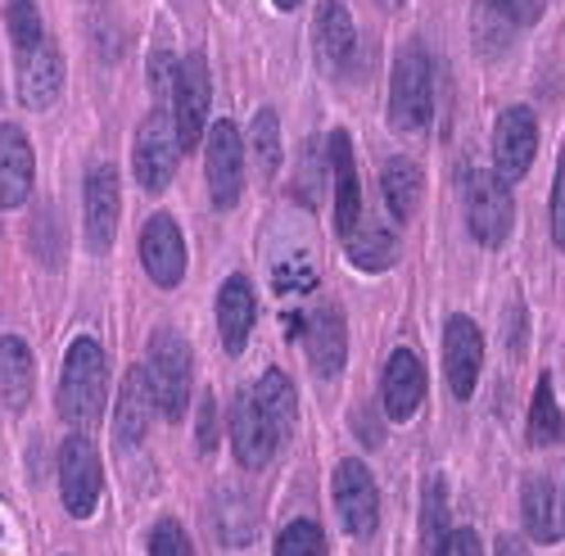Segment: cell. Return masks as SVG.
Returning <instances> with one entry per match:
<instances>
[{
	"label": "cell",
	"mask_w": 565,
	"mask_h": 556,
	"mask_svg": "<svg viewBox=\"0 0 565 556\" xmlns=\"http://www.w3.org/2000/svg\"><path fill=\"white\" fill-rule=\"evenodd\" d=\"M312 51H317V64L326 73H349V64L358 60V28L349 19V10L340 0H326L317 10V23H312Z\"/></svg>",
	"instance_id": "2e32d148"
},
{
	"label": "cell",
	"mask_w": 565,
	"mask_h": 556,
	"mask_svg": "<svg viewBox=\"0 0 565 556\" xmlns=\"http://www.w3.org/2000/svg\"><path fill=\"white\" fill-rule=\"evenodd\" d=\"M312 286H317V267L308 258L276 263V290H312Z\"/></svg>",
	"instance_id": "d590c367"
},
{
	"label": "cell",
	"mask_w": 565,
	"mask_h": 556,
	"mask_svg": "<svg viewBox=\"0 0 565 556\" xmlns=\"http://www.w3.org/2000/svg\"><path fill=\"white\" fill-rule=\"evenodd\" d=\"M335 512L353 538H371L381 525V489L362 461H340L335 467Z\"/></svg>",
	"instance_id": "ba28073f"
},
{
	"label": "cell",
	"mask_w": 565,
	"mask_h": 556,
	"mask_svg": "<svg viewBox=\"0 0 565 556\" xmlns=\"http://www.w3.org/2000/svg\"><path fill=\"white\" fill-rule=\"evenodd\" d=\"M539 19V0H476V41L484 55H498Z\"/></svg>",
	"instance_id": "ac0fdd59"
},
{
	"label": "cell",
	"mask_w": 565,
	"mask_h": 556,
	"mask_svg": "<svg viewBox=\"0 0 565 556\" xmlns=\"http://www.w3.org/2000/svg\"><path fill=\"white\" fill-rule=\"evenodd\" d=\"M209 100H213V82H209V60L195 51L177 64L172 77V127H177V146L181 154L200 146L204 122H209Z\"/></svg>",
	"instance_id": "5b68a950"
},
{
	"label": "cell",
	"mask_w": 565,
	"mask_h": 556,
	"mask_svg": "<svg viewBox=\"0 0 565 556\" xmlns=\"http://www.w3.org/2000/svg\"><path fill=\"white\" fill-rule=\"evenodd\" d=\"M276 556H326V534L312 521H290L276 538Z\"/></svg>",
	"instance_id": "d6a6232c"
},
{
	"label": "cell",
	"mask_w": 565,
	"mask_h": 556,
	"mask_svg": "<svg viewBox=\"0 0 565 556\" xmlns=\"http://www.w3.org/2000/svg\"><path fill=\"white\" fill-rule=\"evenodd\" d=\"M254 317H258V303H254V290L245 276H226V286L217 290V331H222V344L226 353H241L249 331H254Z\"/></svg>",
	"instance_id": "7402d4cb"
},
{
	"label": "cell",
	"mask_w": 565,
	"mask_h": 556,
	"mask_svg": "<svg viewBox=\"0 0 565 556\" xmlns=\"http://www.w3.org/2000/svg\"><path fill=\"white\" fill-rule=\"evenodd\" d=\"M448 493H444V480H430L426 484V502H420V534H426V547H439L448 538Z\"/></svg>",
	"instance_id": "4dcf8cb0"
},
{
	"label": "cell",
	"mask_w": 565,
	"mask_h": 556,
	"mask_svg": "<svg viewBox=\"0 0 565 556\" xmlns=\"http://www.w3.org/2000/svg\"><path fill=\"white\" fill-rule=\"evenodd\" d=\"M100 484H105V467H100L96 443L82 439V435H73V439L60 448V489H64L68 516L86 521L90 512H96Z\"/></svg>",
	"instance_id": "8992f818"
},
{
	"label": "cell",
	"mask_w": 565,
	"mask_h": 556,
	"mask_svg": "<svg viewBox=\"0 0 565 556\" xmlns=\"http://www.w3.org/2000/svg\"><path fill=\"white\" fill-rule=\"evenodd\" d=\"M177 127H172V114H150L136 131V146H131V168H136V181L140 191H163L177 172Z\"/></svg>",
	"instance_id": "52a82bcc"
},
{
	"label": "cell",
	"mask_w": 565,
	"mask_h": 556,
	"mask_svg": "<svg viewBox=\"0 0 565 556\" xmlns=\"http://www.w3.org/2000/svg\"><path fill=\"white\" fill-rule=\"evenodd\" d=\"M118 209H122L118 172H114L109 163L90 168V172H86V245H90V254H105V249L114 245Z\"/></svg>",
	"instance_id": "e0dca14e"
},
{
	"label": "cell",
	"mask_w": 565,
	"mask_h": 556,
	"mask_svg": "<svg viewBox=\"0 0 565 556\" xmlns=\"http://www.w3.org/2000/svg\"><path fill=\"white\" fill-rule=\"evenodd\" d=\"M466 222L470 236H476L484 249L507 245L511 226H515V200L507 191V181L489 168H470L466 177Z\"/></svg>",
	"instance_id": "3957f363"
},
{
	"label": "cell",
	"mask_w": 565,
	"mask_h": 556,
	"mask_svg": "<svg viewBox=\"0 0 565 556\" xmlns=\"http://www.w3.org/2000/svg\"><path fill=\"white\" fill-rule=\"evenodd\" d=\"M521 516H525V530L534 543H556V516H552V484L547 475H530L521 484Z\"/></svg>",
	"instance_id": "83f0119b"
},
{
	"label": "cell",
	"mask_w": 565,
	"mask_h": 556,
	"mask_svg": "<svg viewBox=\"0 0 565 556\" xmlns=\"http://www.w3.org/2000/svg\"><path fill=\"white\" fill-rule=\"evenodd\" d=\"M381 191H385V204L398 222H407L416 209H420V191H426V177L412 159H390L385 172H381Z\"/></svg>",
	"instance_id": "d4e9b609"
},
{
	"label": "cell",
	"mask_w": 565,
	"mask_h": 556,
	"mask_svg": "<svg viewBox=\"0 0 565 556\" xmlns=\"http://www.w3.org/2000/svg\"><path fill=\"white\" fill-rule=\"evenodd\" d=\"M480 362H484V335L470 317H448L444 327V376H448V389L457 398H470L480 381Z\"/></svg>",
	"instance_id": "4fadbf2b"
},
{
	"label": "cell",
	"mask_w": 565,
	"mask_h": 556,
	"mask_svg": "<svg viewBox=\"0 0 565 556\" xmlns=\"http://www.w3.org/2000/svg\"><path fill=\"white\" fill-rule=\"evenodd\" d=\"M109 398V362L105 349L82 335L64 353V376H60V416L68 426H90L105 411Z\"/></svg>",
	"instance_id": "6da1fadb"
},
{
	"label": "cell",
	"mask_w": 565,
	"mask_h": 556,
	"mask_svg": "<svg viewBox=\"0 0 565 556\" xmlns=\"http://www.w3.org/2000/svg\"><path fill=\"white\" fill-rule=\"evenodd\" d=\"M32 381H36L32 349L19 335H0V398H6L14 411H23L32 398Z\"/></svg>",
	"instance_id": "cb8c5ba5"
},
{
	"label": "cell",
	"mask_w": 565,
	"mask_h": 556,
	"mask_svg": "<svg viewBox=\"0 0 565 556\" xmlns=\"http://www.w3.org/2000/svg\"><path fill=\"white\" fill-rule=\"evenodd\" d=\"M154 389H150V376L146 366H131L127 381L118 389V403H114V435L122 448H136L146 443V430H150V416H154Z\"/></svg>",
	"instance_id": "d6986e66"
},
{
	"label": "cell",
	"mask_w": 565,
	"mask_h": 556,
	"mask_svg": "<svg viewBox=\"0 0 565 556\" xmlns=\"http://www.w3.org/2000/svg\"><path fill=\"white\" fill-rule=\"evenodd\" d=\"M217 525H222V538H226V543L241 547V543H249V538H254L258 512L245 502V493H235V489H231V493H222V498H217Z\"/></svg>",
	"instance_id": "f546056e"
},
{
	"label": "cell",
	"mask_w": 565,
	"mask_h": 556,
	"mask_svg": "<svg viewBox=\"0 0 565 556\" xmlns=\"http://www.w3.org/2000/svg\"><path fill=\"white\" fill-rule=\"evenodd\" d=\"M150 556H195V547L177 521H159L150 534Z\"/></svg>",
	"instance_id": "e575fe53"
},
{
	"label": "cell",
	"mask_w": 565,
	"mask_h": 556,
	"mask_svg": "<svg viewBox=\"0 0 565 556\" xmlns=\"http://www.w3.org/2000/svg\"><path fill=\"white\" fill-rule=\"evenodd\" d=\"M435 556H484L476 530H448V538L435 547Z\"/></svg>",
	"instance_id": "74e56055"
},
{
	"label": "cell",
	"mask_w": 565,
	"mask_h": 556,
	"mask_svg": "<svg viewBox=\"0 0 565 556\" xmlns=\"http://www.w3.org/2000/svg\"><path fill=\"white\" fill-rule=\"evenodd\" d=\"M64 86V60L55 51L51 36H41L36 45H23L19 51V100L28 109H51L60 100Z\"/></svg>",
	"instance_id": "5bb4252c"
},
{
	"label": "cell",
	"mask_w": 565,
	"mask_h": 556,
	"mask_svg": "<svg viewBox=\"0 0 565 556\" xmlns=\"http://www.w3.org/2000/svg\"><path fill=\"white\" fill-rule=\"evenodd\" d=\"M254 154H258L263 177L280 172V122L271 109H258V118H254Z\"/></svg>",
	"instance_id": "1f68e13d"
},
{
	"label": "cell",
	"mask_w": 565,
	"mask_h": 556,
	"mask_svg": "<svg viewBox=\"0 0 565 556\" xmlns=\"http://www.w3.org/2000/svg\"><path fill=\"white\" fill-rule=\"evenodd\" d=\"M146 376H150V389H154V403L168 421H181L185 403H191V344L172 331H154L150 340V362H146Z\"/></svg>",
	"instance_id": "277c9868"
},
{
	"label": "cell",
	"mask_w": 565,
	"mask_h": 556,
	"mask_svg": "<svg viewBox=\"0 0 565 556\" xmlns=\"http://www.w3.org/2000/svg\"><path fill=\"white\" fill-rule=\"evenodd\" d=\"M331 168H335V226L340 236H353V226L362 222V191H358L349 131H331Z\"/></svg>",
	"instance_id": "603a6c76"
},
{
	"label": "cell",
	"mask_w": 565,
	"mask_h": 556,
	"mask_svg": "<svg viewBox=\"0 0 565 556\" xmlns=\"http://www.w3.org/2000/svg\"><path fill=\"white\" fill-rule=\"evenodd\" d=\"M140 263H146L154 286H163V290L181 286V276H185V240H181V226L168 213H154L146 226H140Z\"/></svg>",
	"instance_id": "8fae6325"
},
{
	"label": "cell",
	"mask_w": 565,
	"mask_h": 556,
	"mask_svg": "<svg viewBox=\"0 0 565 556\" xmlns=\"http://www.w3.org/2000/svg\"><path fill=\"white\" fill-rule=\"evenodd\" d=\"M204 168H209V195L217 209H231L245 191V146L241 131L231 122H217L209 131V150H204Z\"/></svg>",
	"instance_id": "30bf717a"
},
{
	"label": "cell",
	"mask_w": 565,
	"mask_h": 556,
	"mask_svg": "<svg viewBox=\"0 0 565 556\" xmlns=\"http://www.w3.org/2000/svg\"><path fill=\"white\" fill-rule=\"evenodd\" d=\"M295 6H303V0H276V10H295Z\"/></svg>",
	"instance_id": "60d3db41"
},
{
	"label": "cell",
	"mask_w": 565,
	"mask_h": 556,
	"mask_svg": "<svg viewBox=\"0 0 565 556\" xmlns=\"http://www.w3.org/2000/svg\"><path fill=\"white\" fill-rule=\"evenodd\" d=\"M344 240H349V263L362 267V271H385L394 263V254H398V240L371 217H362L353 226V236H344Z\"/></svg>",
	"instance_id": "484cf974"
},
{
	"label": "cell",
	"mask_w": 565,
	"mask_h": 556,
	"mask_svg": "<svg viewBox=\"0 0 565 556\" xmlns=\"http://www.w3.org/2000/svg\"><path fill=\"white\" fill-rule=\"evenodd\" d=\"M231 443H235V457H241L249 471H263L280 448V430L263 416L254 389H245L231 407Z\"/></svg>",
	"instance_id": "7c38bea8"
},
{
	"label": "cell",
	"mask_w": 565,
	"mask_h": 556,
	"mask_svg": "<svg viewBox=\"0 0 565 556\" xmlns=\"http://www.w3.org/2000/svg\"><path fill=\"white\" fill-rule=\"evenodd\" d=\"M303 353H308V366L317 376H335L344 366V353H349V327H344V312L335 303H326L317 312L303 317Z\"/></svg>",
	"instance_id": "9a60e30c"
},
{
	"label": "cell",
	"mask_w": 565,
	"mask_h": 556,
	"mask_svg": "<svg viewBox=\"0 0 565 556\" xmlns=\"http://www.w3.org/2000/svg\"><path fill=\"white\" fill-rule=\"evenodd\" d=\"M32 146L19 127H0V209H19L32 195Z\"/></svg>",
	"instance_id": "44dd1931"
},
{
	"label": "cell",
	"mask_w": 565,
	"mask_h": 556,
	"mask_svg": "<svg viewBox=\"0 0 565 556\" xmlns=\"http://www.w3.org/2000/svg\"><path fill=\"white\" fill-rule=\"evenodd\" d=\"M534 154H539V122H534V114L521 109V105L502 109L498 127H493V163H498L493 172L502 181H521L530 172Z\"/></svg>",
	"instance_id": "9c48e42d"
},
{
	"label": "cell",
	"mask_w": 565,
	"mask_h": 556,
	"mask_svg": "<svg viewBox=\"0 0 565 556\" xmlns=\"http://www.w3.org/2000/svg\"><path fill=\"white\" fill-rule=\"evenodd\" d=\"M435 114V64L426 55L420 41H407L398 60H394V77H390V127L394 131H420Z\"/></svg>",
	"instance_id": "7a4b0ae2"
},
{
	"label": "cell",
	"mask_w": 565,
	"mask_h": 556,
	"mask_svg": "<svg viewBox=\"0 0 565 556\" xmlns=\"http://www.w3.org/2000/svg\"><path fill=\"white\" fill-rule=\"evenodd\" d=\"M200 448H217V407H213V398L200 403Z\"/></svg>",
	"instance_id": "f35d334b"
},
{
	"label": "cell",
	"mask_w": 565,
	"mask_h": 556,
	"mask_svg": "<svg viewBox=\"0 0 565 556\" xmlns=\"http://www.w3.org/2000/svg\"><path fill=\"white\" fill-rule=\"evenodd\" d=\"M390 6H398V0H390Z\"/></svg>",
	"instance_id": "b9f144b4"
},
{
	"label": "cell",
	"mask_w": 565,
	"mask_h": 556,
	"mask_svg": "<svg viewBox=\"0 0 565 556\" xmlns=\"http://www.w3.org/2000/svg\"><path fill=\"white\" fill-rule=\"evenodd\" d=\"M6 28H10L19 51H23V45H36L45 36L41 14H36V0H10V6H6Z\"/></svg>",
	"instance_id": "836d02e7"
},
{
	"label": "cell",
	"mask_w": 565,
	"mask_h": 556,
	"mask_svg": "<svg viewBox=\"0 0 565 556\" xmlns=\"http://www.w3.org/2000/svg\"><path fill=\"white\" fill-rule=\"evenodd\" d=\"M493 556H530V547H525L521 534H502L498 547H493Z\"/></svg>",
	"instance_id": "ab89813d"
},
{
	"label": "cell",
	"mask_w": 565,
	"mask_h": 556,
	"mask_svg": "<svg viewBox=\"0 0 565 556\" xmlns=\"http://www.w3.org/2000/svg\"><path fill=\"white\" fill-rule=\"evenodd\" d=\"M254 398H258V407H263V416L280 430V439L290 435V426H295V416H299V403H295V385H290V376H280V371H267V376L254 385Z\"/></svg>",
	"instance_id": "4316f807"
},
{
	"label": "cell",
	"mask_w": 565,
	"mask_h": 556,
	"mask_svg": "<svg viewBox=\"0 0 565 556\" xmlns=\"http://www.w3.org/2000/svg\"><path fill=\"white\" fill-rule=\"evenodd\" d=\"M381 389H385V411H390V421H412L416 416V407H420V398H426V366L416 362V353L412 349H398L390 362H385V381H381Z\"/></svg>",
	"instance_id": "ffe728a7"
},
{
	"label": "cell",
	"mask_w": 565,
	"mask_h": 556,
	"mask_svg": "<svg viewBox=\"0 0 565 556\" xmlns=\"http://www.w3.org/2000/svg\"><path fill=\"white\" fill-rule=\"evenodd\" d=\"M552 240H556V249H565V150H561L556 185H552Z\"/></svg>",
	"instance_id": "8d00e7d4"
},
{
	"label": "cell",
	"mask_w": 565,
	"mask_h": 556,
	"mask_svg": "<svg viewBox=\"0 0 565 556\" xmlns=\"http://www.w3.org/2000/svg\"><path fill=\"white\" fill-rule=\"evenodd\" d=\"M561 435H565V416H561L552 376H543L539 389H534V403H530V439L534 443H556Z\"/></svg>",
	"instance_id": "f1b7e54d"
}]
</instances>
